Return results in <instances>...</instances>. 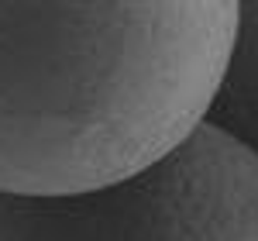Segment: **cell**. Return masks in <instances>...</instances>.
<instances>
[{"mask_svg":"<svg viewBox=\"0 0 258 241\" xmlns=\"http://www.w3.org/2000/svg\"><path fill=\"white\" fill-rule=\"evenodd\" d=\"M0 241H258V152L200 120L165 155L107 186L0 193Z\"/></svg>","mask_w":258,"mask_h":241,"instance_id":"2","label":"cell"},{"mask_svg":"<svg viewBox=\"0 0 258 241\" xmlns=\"http://www.w3.org/2000/svg\"><path fill=\"white\" fill-rule=\"evenodd\" d=\"M244 0H0V193L97 190L214 107Z\"/></svg>","mask_w":258,"mask_h":241,"instance_id":"1","label":"cell"}]
</instances>
